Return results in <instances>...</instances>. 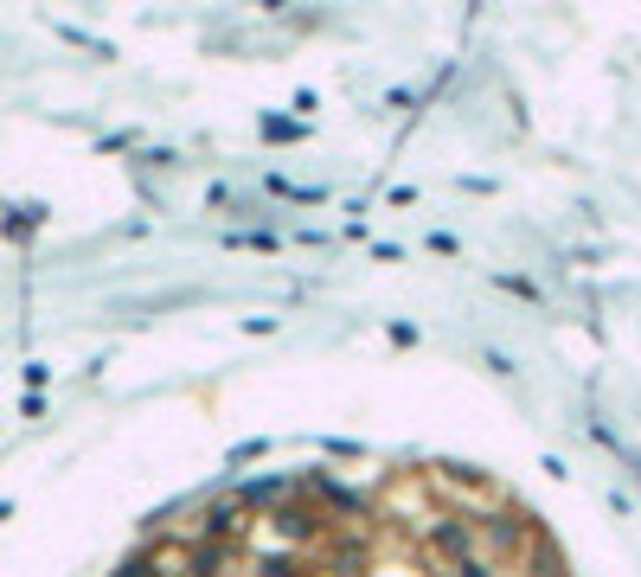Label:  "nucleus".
Returning <instances> with one entry per match:
<instances>
[{
	"mask_svg": "<svg viewBox=\"0 0 641 577\" xmlns=\"http://www.w3.org/2000/svg\"><path fill=\"white\" fill-rule=\"evenodd\" d=\"M115 577H565V558L494 481L385 468L212 500Z\"/></svg>",
	"mask_w": 641,
	"mask_h": 577,
	"instance_id": "obj_1",
	"label": "nucleus"
}]
</instances>
